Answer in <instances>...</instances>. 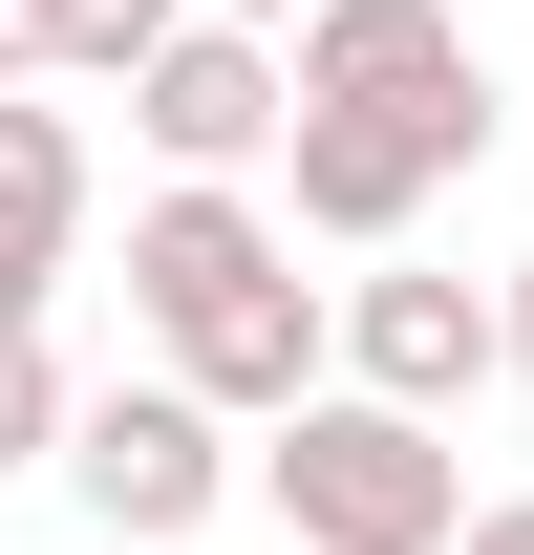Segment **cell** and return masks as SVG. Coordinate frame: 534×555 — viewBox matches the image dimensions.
<instances>
[{
	"mask_svg": "<svg viewBox=\"0 0 534 555\" xmlns=\"http://www.w3.org/2000/svg\"><path fill=\"white\" fill-rule=\"evenodd\" d=\"M0 86H43V0H0Z\"/></svg>",
	"mask_w": 534,
	"mask_h": 555,
	"instance_id": "8fae6325",
	"label": "cell"
},
{
	"mask_svg": "<svg viewBox=\"0 0 534 555\" xmlns=\"http://www.w3.org/2000/svg\"><path fill=\"white\" fill-rule=\"evenodd\" d=\"M513 385H534V257H513Z\"/></svg>",
	"mask_w": 534,
	"mask_h": 555,
	"instance_id": "5bb4252c",
	"label": "cell"
},
{
	"mask_svg": "<svg viewBox=\"0 0 534 555\" xmlns=\"http://www.w3.org/2000/svg\"><path fill=\"white\" fill-rule=\"evenodd\" d=\"M300 107H385V129L492 150V65H470L449 0H321V22H300Z\"/></svg>",
	"mask_w": 534,
	"mask_h": 555,
	"instance_id": "8992f818",
	"label": "cell"
},
{
	"mask_svg": "<svg viewBox=\"0 0 534 555\" xmlns=\"http://www.w3.org/2000/svg\"><path fill=\"white\" fill-rule=\"evenodd\" d=\"M86 449V385L43 363V321H0V470H65Z\"/></svg>",
	"mask_w": 534,
	"mask_h": 555,
	"instance_id": "30bf717a",
	"label": "cell"
},
{
	"mask_svg": "<svg viewBox=\"0 0 534 555\" xmlns=\"http://www.w3.org/2000/svg\"><path fill=\"white\" fill-rule=\"evenodd\" d=\"M129 129H150V171H171V193H236V171H278V150H300V43L193 22V43L129 86Z\"/></svg>",
	"mask_w": 534,
	"mask_h": 555,
	"instance_id": "5b68a950",
	"label": "cell"
},
{
	"mask_svg": "<svg viewBox=\"0 0 534 555\" xmlns=\"http://www.w3.org/2000/svg\"><path fill=\"white\" fill-rule=\"evenodd\" d=\"M193 22H257V43H300V22H321V0H193Z\"/></svg>",
	"mask_w": 534,
	"mask_h": 555,
	"instance_id": "7c38bea8",
	"label": "cell"
},
{
	"mask_svg": "<svg viewBox=\"0 0 534 555\" xmlns=\"http://www.w3.org/2000/svg\"><path fill=\"white\" fill-rule=\"evenodd\" d=\"M65 235H86V129L43 86H0V321L65 299Z\"/></svg>",
	"mask_w": 534,
	"mask_h": 555,
	"instance_id": "ba28073f",
	"label": "cell"
},
{
	"mask_svg": "<svg viewBox=\"0 0 534 555\" xmlns=\"http://www.w3.org/2000/svg\"><path fill=\"white\" fill-rule=\"evenodd\" d=\"M171 43H193V0H43V65L65 86H150Z\"/></svg>",
	"mask_w": 534,
	"mask_h": 555,
	"instance_id": "9c48e42d",
	"label": "cell"
},
{
	"mask_svg": "<svg viewBox=\"0 0 534 555\" xmlns=\"http://www.w3.org/2000/svg\"><path fill=\"white\" fill-rule=\"evenodd\" d=\"M65 491H86V534H107V555H171V534H214V513L257 491V449H236V406H193V385L150 363V385H86Z\"/></svg>",
	"mask_w": 534,
	"mask_h": 555,
	"instance_id": "3957f363",
	"label": "cell"
},
{
	"mask_svg": "<svg viewBox=\"0 0 534 555\" xmlns=\"http://www.w3.org/2000/svg\"><path fill=\"white\" fill-rule=\"evenodd\" d=\"M257 513H278V555H470L449 427L364 406V385H321L300 427H257Z\"/></svg>",
	"mask_w": 534,
	"mask_h": 555,
	"instance_id": "7a4b0ae2",
	"label": "cell"
},
{
	"mask_svg": "<svg viewBox=\"0 0 534 555\" xmlns=\"http://www.w3.org/2000/svg\"><path fill=\"white\" fill-rule=\"evenodd\" d=\"M470 150L449 129H385V107H300V150H278V193H300V235H342V257H406V214L449 193Z\"/></svg>",
	"mask_w": 534,
	"mask_h": 555,
	"instance_id": "52a82bcc",
	"label": "cell"
},
{
	"mask_svg": "<svg viewBox=\"0 0 534 555\" xmlns=\"http://www.w3.org/2000/svg\"><path fill=\"white\" fill-rule=\"evenodd\" d=\"M129 321L171 343V385L236 427H300L342 385V299L300 278V235H278L257 193H150L129 214Z\"/></svg>",
	"mask_w": 534,
	"mask_h": 555,
	"instance_id": "6da1fadb",
	"label": "cell"
},
{
	"mask_svg": "<svg viewBox=\"0 0 534 555\" xmlns=\"http://www.w3.org/2000/svg\"><path fill=\"white\" fill-rule=\"evenodd\" d=\"M342 385L406 427H449L470 385H513V278H428V257H364L342 278Z\"/></svg>",
	"mask_w": 534,
	"mask_h": 555,
	"instance_id": "277c9868",
	"label": "cell"
},
{
	"mask_svg": "<svg viewBox=\"0 0 534 555\" xmlns=\"http://www.w3.org/2000/svg\"><path fill=\"white\" fill-rule=\"evenodd\" d=\"M470 555H534V491H492V513H470Z\"/></svg>",
	"mask_w": 534,
	"mask_h": 555,
	"instance_id": "4fadbf2b",
	"label": "cell"
}]
</instances>
